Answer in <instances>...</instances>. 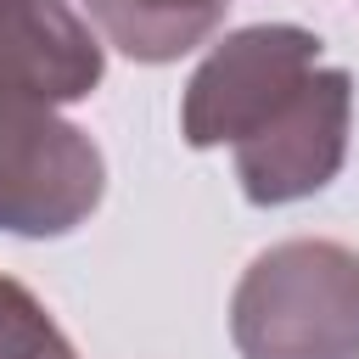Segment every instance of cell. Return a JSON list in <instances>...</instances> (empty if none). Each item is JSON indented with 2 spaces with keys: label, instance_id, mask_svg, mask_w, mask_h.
Segmentation results:
<instances>
[{
  "label": "cell",
  "instance_id": "6da1fadb",
  "mask_svg": "<svg viewBox=\"0 0 359 359\" xmlns=\"http://www.w3.org/2000/svg\"><path fill=\"white\" fill-rule=\"evenodd\" d=\"M107 50L67 0H0V230L73 236L107 191L101 146L62 118L95 95Z\"/></svg>",
  "mask_w": 359,
  "mask_h": 359
},
{
  "label": "cell",
  "instance_id": "7a4b0ae2",
  "mask_svg": "<svg viewBox=\"0 0 359 359\" xmlns=\"http://www.w3.org/2000/svg\"><path fill=\"white\" fill-rule=\"evenodd\" d=\"M241 359H359V252L325 236L264 247L230 292Z\"/></svg>",
  "mask_w": 359,
  "mask_h": 359
},
{
  "label": "cell",
  "instance_id": "3957f363",
  "mask_svg": "<svg viewBox=\"0 0 359 359\" xmlns=\"http://www.w3.org/2000/svg\"><path fill=\"white\" fill-rule=\"evenodd\" d=\"M320 62H325L320 34L297 22H252L224 34L185 79V95H180L185 146L196 151L241 146L309 84Z\"/></svg>",
  "mask_w": 359,
  "mask_h": 359
},
{
  "label": "cell",
  "instance_id": "277c9868",
  "mask_svg": "<svg viewBox=\"0 0 359 359\" xmlns=\"http://www.w3.org/2000/svg\"><path fill=\"white\" fill-rule=\"evenodd\" d=\"M348 123H353V79L348 67H314L309 84L236 151V180L252 208H286L325 191L348 163Z\"/></svg>",
  "mask_w": 359,
  "mask_h": 359
},
{
  "label": "cell",
  "instance_id": "5b68a950",
  "mask_svg": "<svg viewBox=\"0 0 359 359\" xmlns=\"http://www.w3.org/2000/svg\"><path fill=\"white\" fill-rule=\"evenodd\" d=\"M84 11L112 50H123L129 62L163 67L208 45L230 0H84Z\"/></svg>",
  "mask_w": 359,
  "mask_h": 359
},
{
  "label": "cell",
  "instance_id": "8992f818",
  "mask_svg": "<svg viewBox=\"0 0 359 359\" xmlns=\"http://www.w3.org/2000/svg\"><path fill=\"white\" fill-rule=\"evenodd\" d=\"M0 359H79L50 309L11 275H0Z\"/></svg>",
  "mask_w": 359,
  "mask_h": 359
}]
</instances>
